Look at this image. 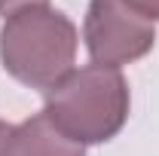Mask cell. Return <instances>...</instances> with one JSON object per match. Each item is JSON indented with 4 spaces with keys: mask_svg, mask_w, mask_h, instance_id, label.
I'll return each mask as SVG.
<instances>
[{
    "mask_svg": "<svg viewBox=\"0 0 159 156\" xmlns=\"http://www.w3.org/2000/svg\"><path fill=\"white\" fill-rule=\"evenodd\" d=\"M0 156H86V150L83 144L61 135L46 113H37L9 129V135L3 138Z\"/></svg>",
    "mask_w": 159,
    "mask_h": 156,
    "instance_id": "4",
    "label": "cell"
},
{
    "mask_svg": "<svg viewBox=\"0 0 159 156\" xmlns=\"http://www.w3.org/2000/svg\"><path fill=\"white\" fill-rule=\"evenodd\" d=\"M77 58V28L52 6L12 12L0 28V61L9 77L49 92L70 74Z\"/></svg>",
    "mask_w": 159,
    "mask_h": 156,
    "instance_id": "2",
    "label": "cell"
},
{
    "mask_svg": "<svg viewBox=\"0 0 159 156\" xmlns=\"http://www.w3.org/2000/svg\"><path fill=\"white\" fill-rule=\"evenodd\" d=\"M138 9L141 16H147L150 21H159V0H125Z\"/></svg>",
    "mask_w": 159,
    "mask_h": 156,
    "instance_id": "6",
    "label": "cell"
},
{
    "mask_svg": "<svg viewBox=\"0 0 159 156\" xmlns=\"http://www.w3.org/2000/svg\"><path fill=\"white\" fill-rule=\"evenodd\" d=\"M9 129H12V126H6V122H3V119H0V147H3V138L9 135Z\"/></svg>",
    "mask_w": 159,
    "mask_h": 156,
    "instance_id": "7",
    "label": "cell"
},
{
    "mask_svg": "<svg viewBox=\"0 0 159 156\" xmlns=\"http://www.w3.org/2000/svg\"><path fill=\"white\" fill-rule=\"evenodd\" d=\"M83 37L95 64L119 67L144 58L153 49L156 28L125 0H89Z\"/></svg>",
    "mask_w": 159,
    "mask_h": 156,
    "instance_id": "3",
    "label": "cell"
},
{
    "mask_svg": "<svg viewBox=\"0 0 159 156\" xmlns=\"http://www.w3.org/2000/svg\"><path fill=\"white\" fill-rule=\"evenodd\" d=\"M43 113L77 144H104L129 119V83L104 64L70 71L46 92Z\"/></svg>",
    "mask_w": 159,
    "mask_h": 156,
    "instance_id": "1",
    "label": "cell"
},
{
    "mask_svg": "<svg viewBox=\"0 0 159 156\" xmlns=\"http://www.w3.org/2000/svg\"><path fill=\"white\" fill-rule=\"evenodd\" d=\"M28 6H46V0H0V16H12Z\"/></svg>",
    "mask_w": 159,
    "mask_h": 156,
    "instance_id": "5",
    "label": "cell"
}]
</instances>
